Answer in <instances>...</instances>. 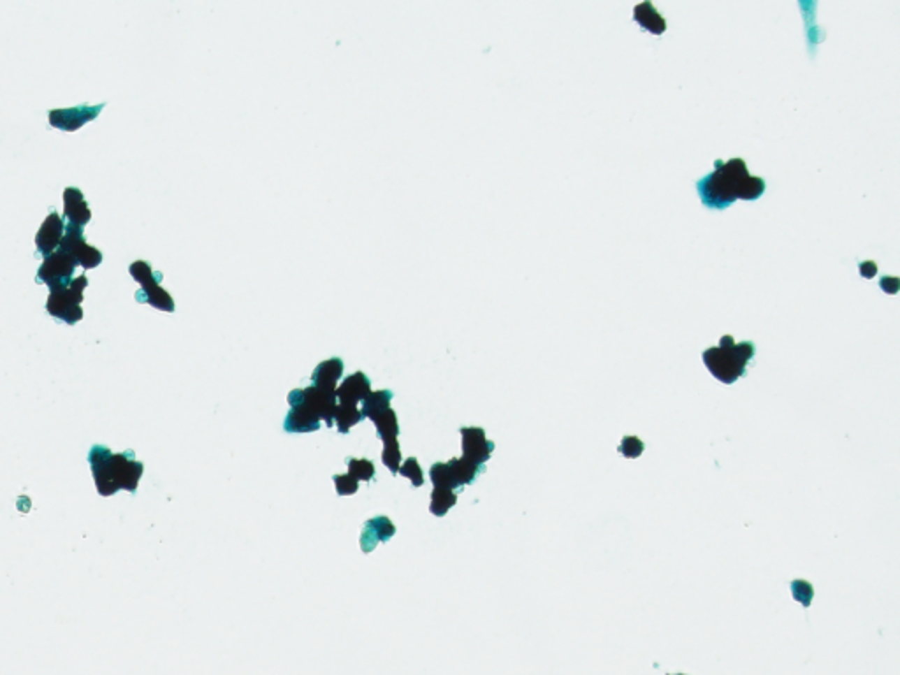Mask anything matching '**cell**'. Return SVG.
Listing matches in <instances>:
<instances>
[{
	"label": "cell",
	"mask_w": 900,
	"mask_h": 675,
	"mask_svg": "<svg viewBox=\"0 0 900 675\" xmlns=\"http://www.w3.org/2000/svg\"><path fill=\"white\" fill-rule=\"evenodd\" d=\"M334 484H336V491L340 496H350L357 491V480L350 475H336Z\"/></svg>",
	"instance_id": "26"
},
{
	"label": "cell",
	"mask_w": 900,
	"mask_h": 675,
	"mask_svg": "<svg viewBox=\"0 0 900 675\" xmlns=\"http://www.w3.org/2000/svg\"><path fill=\"white\" fill-rule=\"evenodd\" d=\"M679 675H681V674H679Z\"/></svg>",
	"instance_id": "28"
},
{
	"label": "cell",
	"mask_w": 900,
	"mask_h": 675,
	"mask_svg": "<svg viewBox=\"0 0 900 675\" xmlns=\"http://www.w3.org/2000/svg\"><path fill=\"white\" fill-rule=\"evenodd\" d=\"M456 500H458V494H456L452 489L435 487V491H433L431 494L429 510H431V514H435V516L443 517L450 509H452V507H454Z\"/></svg>",
	"instance_id": "21"
},
{
	"label": "cell",
	"mask_w": 900,
	"mask_h": 675,
	"mask_svg": "<svg viewBox=\"0 0 900 675\" xmlns=\"http://www.w3.org/2000/svg\"><path fill=\"white\" fill-rule=\"evenodd\" d=\"M364 421L363 412L357 408V405H349V403H340L334 410V422L338 426V431L340 433H349L350 428H354L356 424Z\"/></svg>",
	"instance_id": "18"
},
{
	"label": "cell",
	"mask_w": 900,
	"mask_h": 675,
	"mask_svg": "<svg viewBox=\"0 0 900 675\" xmlns=\"http://www.w3.org/2000/svg\"><path fill=\"white\" fill-rule=\"evenodd\" d=\"M343 375V361L334 357V359L324 361L315 368L312 375V382L315 387L324 389V391H336L338 380Z\"/></svg>",
	"instance_id": "15"
},
{
	"label": "cell",
	"mask_w": 900,
	"mask_h": 675,
	"mask_svg": "<svg viewBox=\"0 0 900 675\" xmlns=\"http://www.w3.org/2000/svg\"><path fill=\"white\" fill-rule=\"evenodd\" d=\"M375 426H377V433L384 442H389V440H396L398 435H400V424H398V417L394 414V410H385L382 412L380 415L373 419Z\"/></svg>",
	"instance_id": "20"
},
{
	"label": "cell",
	"mask_w": 900,
	"mask_h": 675,
	"mask_svg": "<svg viewBox=\"0 0 900 675\" xmlns=\"http://www.w3.org/2000/svg\"><path fill=\"white\" fill-rule=\"evenodd\" d=\"M396 533V528L387 517H375L364 524L363 535H361V547L364 552H371L380 542L391 540Z\"/></svg>",
	"instance_id": "13"
},
{
	"label": "cell",
	"mask_w": 900,
	"mask_h": 675,
	"mask_svg": "<svg viewBox=\"0 0 900 675\" xmlns=\"http://www.w3.org/2000/svg\"><path fill=\"white\" fill-rule=\"evenodd\" d=\"M633 18L640 23L644 30H649L651 34H656V36H661L667 30V22L651 2H642V4L637 6Z\"/></svg>",
	"instance_id": "16"
},
{
	"label": "cell",
	"mask_w": 900,
	"mask_h": 675,
	"mask_svg": "<svg viewBox=\"0 0 900 675\" xmlns=\"http://www.w3.org/2000/svg\"><path fill=\"white\" fill-rule=\"evenodd\" d=\"M370 394V380L364 373H354L343 380V384L336 389V398L340 403L357 405Z\"/></svg>",
	"instance_id": "14"
},
{
	"label": "cell",
	"mask_w": 900,
	"mask_h": 675,
	"mask_svg": "<svg viewBox=\"0 0 900 675\" xmlns=\"http://www.w3.org/2000/svg\"><path fill=\"white\" fill-rule=\"evenodd\" d=\"M755 352L756 349L751 342L735 343L734 336L726 334L721 338L719 347H711L702 354V359L716 380L730 385L744 377Z\"/></svg>",
	"instance_id": "3"
},
{
	"label": "cell",
	"mask_w": 900,
	"mask_h": 675,
	"mask_svg": "<svg viewBox=\"0 0 900 675\" xmlns=\"http://www.w3.org/2000/svg\"><path fill=\"white\" fill-rule=\"evenodd\" d=\"M64 233H66V224H64L62 217L57 213L48 215L46 220L43 222L39 233H37L36 236L37 252L43 254L44 257L53 254L55 248L60 247V241H62Z\"/></svg>",
	"instance_id": "11"
},
{
	"label": "cell",
	"mask_w": 900,
	"mask_h": 675,
	"mask_svg": "<svg viewBox=\"0 0 900 675\" xmlns=\"http://www.w3.org/2000/svg\"><path fill=\"white\" fill-rule=\"evenodd\" d=\"M714 167L711 175L697 183L702 203L711 210L723 211L735 201H756L765 194V180L749 175L742 159L716 160Z\"/></svg>",
	"instance_id": "1"
},
{
	"label": "cell",
	"mask_w": 900,
	"mask_h": 675,
	"mask_svg": "<svg viewBox=\"0 0 900 675\" xmlns=\"http://www.w3.org/2000/svg\"><path fill=\"white\" fill-rule=\"evenodd\" d=\"M88 463L92 466L95 486L101 496H112L120 489L136 493L139 479L145 472V466L143 463L136 461L132 450L112 454L104 445L92 447Z\"/></svg>",
	"instance_id": "2"
},
{
	"label": "cell",
	"mask_w": 900,
	"mask_h": 675,
	"mask_svg": "<svg viewBox=\"0 0 900 675\" xmlns=\"http://www.w3.org/2000/svg\"><path fill=\"white\" fill-rule=\"evenodd\" d=\"M347 463H349V475L352 477V479H356L357 482H359V480L370 482V480L375 477V466L373 463L368 461V459L349 458L347 459Z\"/></svg>",
	"instance_id": "22"
},
{
	"label": "cell",
	"mask_w": 900,
	"mask_h": 675,
	"mask_svg": "<svg viewBox=\"0 0 900 675\" xmlns=\"http://www.w3.org/2000/svg\"><path fill=\"white\" fill-rule=\"evenodd\" d=\"M88 287L87 276L73 280V284L60 291H51L48 298L46 310L55 319L64 320L66 324H76L83 319V310H81V301H83V291Z\"/></svg>",
	"instance_id": "5"
},
{
	"label": "cell",
	"mask_w": 900,
	"mask_h": 675,
	"mask_svg": "<svg viewBox=\"0 0 900 675\" xmlns=\"http://www.w3.org/2000/svg\"><path fill=\"white\" fill-rule=\"evenodd\" d=\"M64 218L67 220V225H73L78 229H83L90 222L92 211L80 189L69 187L64 190Z\"/></svg>",
	"instance_id": "12"
},
{
	"label": "cell",
	"mask_w": 900,
	"mask_h": 675,
	"mask_svg": "<svg viewBox=\"0 0 900 675\" xmlns=\"http://www.w3.org/2000/svg\"><path fill=\"white\" fill-rule=\"evenodd\" d=\"M400 473L403 477H407V479H410L412 486L421 487L422 484H424V475H422L421 465H419V461L415 458H408L407 461H405V465L400 466Z\"/></svg>",
	"instance_id": "25"
},
{
	"label": "cell",
	"mask_w": 900,
	"mask_h": 675,
	"mask_svg": "<svg viewBox=\"0 0 900 675\" xmlns=\"http://www.w3.org/2000/svg\"><path fill=\"white\" fill-rule=\"evenodd\" d=\"M463 458L484 466L489 461L494 450V443L486 438V431L480 428H463Z\"/></svg>",
	"instance_id": "10"
},
{
	"label": "cell",
	"mask_w": 900,
	"mask_h": 675,
	"mask_svg": "<svg viewBox=\"0 0 900 675\" xmlns=\"http://www.w3.org/2000/svg\"><path fill=\"white\" fill-rule=\"evenodd\" d=\"M384 454H382V459H384V465L391 470L394 475L400 472V465H401V450H400V443L398 440H389V442H384Z\"/></svg>",
	"instance_id": "24"
},
{
	"label": "cell",
	"mask_w": 900,
	"mask_h": 675,
	"mask_svg": "<svg viewBox=\"0 0 900 675\" xmlns=\"http://www.w3.org/2000/svg\"><path fill=\"white\" fill-rule=\"evenodd\" d=\"M287 400L291 408H301V410L310 412L320 421H326L329 428L334 424V410L338 407L336 391H324V389L312 385V387L306 389H296L289 394Z\"/></svg>",
	"instance_id": "6"
},
{
	"label": "cell",
	"mask_w": 900,
	"mask_h": 675,
	"mask_svg": "<svg viewBox=\"0 0 900 675\" xmlns=\"http://www.w3.org/2000/svg\"><path fill=\"white\" fill-rule=\"evenodd\" d=\"M60 252L71 255L85 269H94L102 262V252L90 247L83 240V229H78L73 225H66V233L60 241Z\"/></svg>",
	"instance_id": "8"
},
{
	"label": "cell",
	"mask_w": 900,
	"mask_h": 675,
	"mask_svg": "<svg viewBox=\"0 0 900 675\" xmlns=\"http://www.w3.org/2000/svg\"><path fill=\"white\" fill-rule=\"evenodd\" d=\"M78 262L64 252H53L44 259L37 271V284H46L50 291H60L73 284Z\"/></svg>",
	"instance_id": "7"
},
{
	"label": "cell",
	"mask_w": 900,
	"mask_h": 675,
	"mask_svg": "<svg viewBox=\"0 0 900 675\" xmlns=\"http://www.w3.org/2000/svg\"><path fill=\"white\" fill-rule=\"evenodd\" d=\"M391 400H392V392L391 391H377V392H370L366 398L363 400V415L364 417L371 419L373 421L377 415H380L382 412L389 410L391 408Z\"/></svg>",
	"instance_id": "19"
},
{
	"label": "cell",
	"mask_w": 900,
	"mask_h": 675,
	"mask_svg": "<svg viewBox=\"0 0 900 675\" xmlns=\"http://www.w3.org/2000/svg\"><path fill=\"white\" fill-rule=\"evenodd\" d=\"M429 477H431V482L435 484V487H443V489H452L456 493V484L454 479H452V473H450L449 463H436L435 466L429 472Z\"/></svg>",
	"instance_id": "23"
},
{
	"label": "cell",
	"mask_w": 900,
	"mask_h": 675,
	"mask_svg": "<svg viewBox=\"0 0 900 675\" xmlns=\"http://www.w3.org/2000/svg\"><path fill=\"white\" fill-rule=\"evenodd\" d=\"M129 271H131L132 278L141 285V291H138V294H136V299L139 303H146V305L153 306L157 310H162V312H175V301H173V298L169 296V292H166L159 285V282L162 280V275L160 273H153L152 266L148 262H132Z\"/></svg>",
	"instance_id": "4"
},
{
	"label": "cell",
	"mask_w": 900,
	"mask_h": 675,
	"mask_svg": "<svg viewBox=\"0 0 900 675\" xmlns=\"http://www.w3.org/2000/svg\"><path fill=\"white\" fill-rule=\"evenodd\" d=\"M106 104L99 106H78L71 109H51L50 124L51 127L60 129L66 132H74L83 127L88 122L95 120L101 115Z\"/></svg>",
	"instance_id": "9"
},
{
	"label": "cell",
	"mask_w": 900,
	"mask_h": 675,
	"mask_svg": "<svg viewBox=\"0 0 900 675\" xmlns=\"http://www.w3.org/2000/svg\"><path fill=\"white\" fill-rule=\"evenodd\" d=\"M619 450H621L626 458H639V456L642 454L644 443L640 442L639 438H635V436H628V438L623 440Z\"/></svg>",
	"instance_id": "27"
},
{
	"label": "cell",
	"mask_w": 900,
	"mask_h": 675,
	"mask_svg": "<svg viewBox=\"0 0 900 675\" xmlns=\"http://www.w3.org/2000/svg\"><path fill=\"white\" fill-rule=\"evenodd\" d=\"M284 429L289 433H312L320 429V419L301 408H292L285 417Z\"/></svg>",
	"instance_id": "17"
}]
</instances>
